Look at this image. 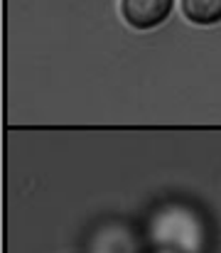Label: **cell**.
<instances>
[{
	"label": "cell",
	"instance_id": "2",
	"mask_svg": "<svg viewBox=\"0 0 221 253\" xmlns=\"http://www.w3.org/2000/svg\"><path fill=\"white\" fill-rule=\"evenodd\" d=\"M118 10L131 30L150 32L167 22L175 10V0H118Z\"/></svg>",
	"mask_w": 221,
	"mask_h": 253
},
{
	"label": "cell",
	"instance_id": "4",
	"mask_svg": "<svg viewBox=\"0 0 221 253\" xmlns=\"http://www.w3.org/2000/svg\"><path fill=\"white\" fill-rule=\"evenodd\" d=\"M187 22L197 27H214L221 22V0H179Z\"/></svg>",
	"mask_w": 221,
	"mask_h": 253
},
{
	"label": "cell",
	"instance_id": "3",
	"mask_svg": "<svg viewBox=\"0 0 221 253\" xmlns=\"http://www.w3.org/2000/svg\"><path fill=\"white\" fill-rule=\"evenodd\" d=\"M88 253H138V239L131 226L108 221L88 239Z\"/></svg>",
	"mask_w": 221,
	"mask_h": 253
},
{
	"label": "cell",
	"instance_id": "1",
	"mask_svg": "<svg viewBox=\"0 0 221 253\" xmlns=\"http://www.w3.org/2000/svg\"><path fill=\"white\" fill-rule=\"evenodd\" d=\"M147 236L157 251L202 253L207 246V226L202 216L184 204L157 209L147 224Z\"/></svg>",
	"mask_w": 221,
	"mask_h": 253
},
{
	"label": "cell",
	"instance_id": "5",
	"mask_svg": "<svg viewBox=\"0 0 221 253\" xmlns=\"http://www.w3.org/2000/svg\"><path fill=\"white\" fill-rule=\"evenodd\" d=\"M155 253H175V251H155Z\"/></svg>",
	"mask_w": 221,
	"mask_h": 253
}]
</instances>
